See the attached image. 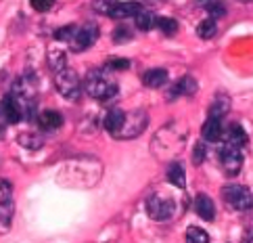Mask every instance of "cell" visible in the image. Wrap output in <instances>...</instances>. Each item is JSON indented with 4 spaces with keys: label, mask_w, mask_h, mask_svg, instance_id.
I'll return each mask as SVG.
<instances>
[{
    "label": "cell",
    "mask_w": 253,
    "mask_h": 243,
    "mask_svg": "<svg viewBox=\"0 0 253 243\" xmlns=\"http://www.w3.org/2000/svg\"><path fill=\"white\" fill-rule=\"evenodd\" d=\"M241 2H253V0H241Z\"/></svg>",
    "instance_id": "d6a6232c"
},
{
    "label": "cell",
    "mask_w": 253,
    "mask_h": 243,
    "mask_svg": "<svg viewBox=\"0 0 253 243\" xmlns=\"http://www.w3.org/2000/svg\"><path fill=\"white\" fill-rule=\"evenodd\" d=\"M32 6H34V11H38V13H46L52 8V4H55V0H30Z\"/></svg>",
    "instance_id": "1f68e13d"
},
{
    "label": "cell",
    "mask_w": 253,
    "mask_h": 243,
    "mask_svg": "<svg viewBox=\"0 0 253 243\" xmlns=\"http://www.w3.org/2000/svg\"><path fill=\"white\" fill-rule=\"evenodd\" d=\"M55 86H57V93L61 97L69 98V101H78L80 95H82V80L78 78V74L71 67H65L55 74Z\"/></svg>",
    "instance_id": "3957f363"
},
{
    "label": "cell",
    "mask_w": 253,
    "mask_h": 243,
    "mask_svg": "<svg viewBox=\"0 0 253 243\" xmlns=\"http://www.w3.org/2000/svg\"><path fill=\"white\" fill-rule=\"evenodd\" d=\"M147 126H149V115H147V111L134 109V111H130V113H126L124 128L120 130V134H117V139H124V141L136 139V137H140L144 130H147Z\"/></svg>",
    "instance_id": "277c9868"
},
{
    "label": "cell",
    "mask_w": 253,
    "mask_h": 243,
    "mask_svg": "<svg viewBox=\"0 0 253 243\" xmlns=\"http://www.w3.org/2000/svg\"><path fill=\"white\" fill-rule=\"evenodd\" d=\"M220 164L224 168V172L228 176H237L243 168V153L239 147L230 145V143H224L220 147Z\"/></svg>",
    "instance_id": "52a82bcc"
},
{
    "label": "cell",
    "mask_w": 253,
    "mask_h": 243,
    "mask_svg": "<svg viewBox=\"0 0 253 243\" xmlns=\"http://www.w3.org/2000/svg\"><path fill=\"white\" fill-rule=\"evenodd\" d=\"M132 63L128 59H117V57H111L109 61H107V69L109 71H124V69H130Z\"/></svg>",
    "instance_id": "f1b7e54d"
},
{
    "label": "cell",
    "mask_w": 253,
    "mask_h": 243,
    "mask_svg": "<svg viewBox=\"0 0 253 243\" xmlns=\"http://www.w3.org/2000/svg\"><path fill=\"white\" fill-rule=\"evenodd\" d=\"M224 134H226V130H224V124L220 118H207V122L201 128V137L207 143H218Z\"/></svg>",
    "instance_id": "30bf717a"
},
{
    "label": "cell",
    "mask_w": 253,
    "mask_h": 243,
    "mask_svg": "<svg viewBox=\"0 0 253 243\" xmlns=\"http://www.w3.org/2000/svg\"><path fill=\"white\" fill-rule=\"evenodd\" d=\"M0 218H2V229L6 231L13 220V189L11 183L2 178V191H0Z\"/></svg>",
    "instance_id": "ba28073f"
},
{
    "label": "cell",
    "mask_w": 253,
    "mask_h": 243,
    "mask_svg": "<svg viewBox=\"0 0 253 243\" xmlns=\"http://www.w3.org/2000/svg\"><path fill=\"white\" fill-rule=\"evenodd\" d=\"M224 201L237 212L253 210V191L245 185H226L222 189Z\"/></svg>",
    "instance_id": "7a4b0ae2"
},
{
    "label": "cell",
    "mask_w": 253,
    "mask_h": 243,
    "mask_svg": "<svg viewBox=\"0 0 253 243\" xmlns=\"http://www.w3.org/2000/svg\"><path fill=\"white\" fill-rule=\"evenodd\" d=\"M19 145L34 151V149H40L44 145V139L36 132H23V134H19Z\"/></svg>",
    "instance_id": "7402d4cb"
},
{
    "label": "cell",
    "mask_w": 253,
    "mask_h": 243,
    "mask_svg": "<svg viewBox=\"0 0 253 243\" xmlns=\"http://www.w3.org/2000/svg\"><path fill=\"white\" fill-rule=\"evenodd\" d=\"M195 212L201 216L203 220L207 222H211L215 218V205L211 201V197H207V195H197V199H195Z\"/></svg>",
    "instance_id": "9a60e30c"
},
{
    "label": "cell",
    "mask_w": 253,
    "mask_h": 243,
    "mask_svg": "<svg viewBox=\"0 0 253 243\" xmlns=\"http://www.w3.org/2000/svg\"><path fill=\"white\" fill-rule=\"evenodd\" d=\"M48 63H50V67L55 69V74H57V71H61V69H65V67H67V65H65V63H67L65 52L50 49V50H48Z\"/></svg>",
    "instance_id": "603a6c76"
},
{
    "label": "cell",
    "mask_w": 253,
    "mask_h": 243,
    "mask_svg": "<svg viewBox=\"0 0 253 243\" xmlns=\"http://www.w3.org/2000/svg\"><path fill=\"white\" fill-rule=\"evenodd\" d=\"M215 32H218V23H215V19H203L201 23L197 25V36L199 38H203V40H210L215 36Z\"/></svg>",
    "instance_id": "44dd1931"
},
{
    "label": "cell",
    "mask_w": 253,
    "mask_h": 243,
    "mask_svg": "<svg viewBox=\"0 0 253 243\" xmlns=\"http://www.w3.org/2000/svg\"><path fill=\"white\" fill-rule=\"evenodd\" d=\"M195 93H197V80L193 76H184V78H180L174 86H171V91L168 93V98L169 101H174L176 97H191Z\"/></svg>",
    "instance_id": "9c48e42d"
},
{
    "label": "cell",
    "mask_w": 253,
    "mask_h": 243,
    "mask_svg": "<svg viewBox=\"0 0 253 243\" xmlns=\"http://www.w3.org/2000/svg\"><path fill=\"white\" fill-rule=\"evenodd\" d=\"M168 69L164 67H153L149 71H144L142 74V84L144 86H149V88H161V86H166L168 84Z\"/></svg>",
    "instance_id": "7c38bea8"
},
{
    "label": "cell",
    "mask_w": 253,
    "mask_h": 243,
    "mask_svg": "<svg viewBox=\"0 0 253 243\" xmlns=\"http://www.w3.org/2000/svg\"><path fill=\"white\" fill-rule=\"evenodd\" d=\"M21 120H23L21 111H19V107H17V103L13 101V97L4 95V98H2V130L8 124H19Z\"/></svg>",
    "instance_id": "8fae6325"
},
{
    "label": "cell",
    "mask_w": 253,
    "mask_h": 243,
    "mask_svg": "<svg viewBox=\"0 0 253 243\" xmlns=\"http://www.w3.org/2000/svg\"><path fill=\"white\" fill-rule=\"evenodd\" d=\"M76 32H78L76 25H65V28H59L55 32V40H59V42H71V38L76 36Z\"/></svg>",
    "instance_id": "83f0119b"
},
{
    "label": "cell",
    "mask_w": 253,
    "mask_h": 243,
    "mask_svg": "<svg viewBox=\"0 0 253 243\" xmlns=\"http://www.w3.org/2000/svg\"><path fill=\"white\" fill-rule=\"evenodd\" d=\"M124 122H126V113L122 111V109H111V111H107V115H105V130L111 134V137H115L117 139V134H120V130L124 128Z\"/></svg>",
    "instance_id": "4fadbf2b"
},
{
    "label": "cell",
    "mask_w": 253,
    "mask_h": 243,
    "mask_svg": "<svg viewBox=\"0 0 253 243\" xmlns=\"http://www.w3.org/2000/svg\"><path fill=\"white\" fill-rule=\"evenodd\" d=\"M38 124L44 132H52V130H57L63 126V115L55 109H46L38 115Z\"/></svg>",
    "instance_id": "5bb4252c"
},
{
    "label": "cell",
    "mask_w": 253,
    "mask_h": 243,
    "mask_svg": "<svg viewBox=\"0 0 253 243\" xmlns=\"http://www.w3.org/2000/svg\"><path fill=\"white\" fill-rule=\"evenodd\" d=\"M168 181L178 189L186 187V172H184V166L180 164V161H171L168 166Z\"/></svg>",
    "instance_id": "ac0fdd59"
},
{
    "label": "cell",
    "mask_w": 253,
    "mask_h": 243,
    "mask_svg": "<svg viewBox=\"0 0 253 243\" xmlns=\"http://www.w3.org/2000/svg\"><path fill=\"white\" fill-rule=\"evenodd\" d=\"M226 143H230V145H234V147H239V149H243L247 145V132H245V128L243 126H239V124H232L228 130H226Z\"/></svg>",
    "instance_id": "e0dca14e"
},
{
    "label": "cell",
    "mask_w": 253,
    "mask_h": 243,
    "mask_svg": "<svg viewBox=\"0 0 253 243\" xmlns=\"http://www.w3.org/2000/svg\"><path fill=\"white\" fill-rule=\"evenodd\" d=\"M157 19H159V17H155V13H153V11H149V8H142V11L134 17V23H136V28L140 32H149V30H153L157 25Z\"/></svg>",
    "instance_id": "d6986e66"
},
{
    "label": "cell",
    "mask_w": 253,
    "mask_h": 243,
    "mask_svg": "<svg viewBox=\"0 0 253 243\" xmlns=\"http://www.w3.org/2000/svg\"><path fill=\"white\" fill-rule=\"evenodd\" d=\"M207 13H210L211 19H220V17L226 15V6L222 2H211L210 6H207Z\"/></svg>",
    "instance_id": "4dcf8cb0"
},
{
    "label": "cell",
    "mask_w": 253,
    "mask_h": 243,
    "mask_svg": "<svg viewBox=\"0 0 253 243\" xmlns=\"http://www.w3.org/2000/svg\"><path fill=\"white\" fill-rule=\"evenodd\" d=\"M186 243H210V235L201 227H188L186 229Z\"/></svg>",
    "instance_id": "d4e9b609"
},
{
    "label": "cell",
    "mask_w": 253,
    "mask_h": 243,
    "mask_svg": "<svg viewBox=\"0 0 253 243\" xmlns=\"http://www.w3.org/2000/svg\"><path fill=\"white\" fill-rule=\"evenodd\" d=\"M230 111V98L224 97V95H218L215 101L211 103V109H210V118H224L226 113Z\"/></svg>",
    "instance_id": "ffe728a7"
},
{
    "label": "cell",
    "mask_w": 253,
    "mask_h": 243,
    "mask_svg": "<svg viewBox=\"0 0 253 243\" xmlns=\"http://www.w3.org/2000/svg\"><path fill=\"white\" fill-rule=\"evenodd\" d=\"M205 155H207V149H205V143H197L195 149H193V164L199 166L205 161Z\"/></svg>",
    "instance_id": "f546056e"
},
{
    "label": "cell",
    "mask_w": 253,
    "mask_h": 243,
    "mask_svg": "<svg viewBox=\"0 0 253 243\" xmlns=\"http://www.w3.org/2000/svg\"><path fill=\"white\" fill-rule=\"evenodd\" d=\"M96 40H98V25L94 21H88L82 25V28H78L76 36L69 42V49L74 52H84L86 49L92 47Z\"/></svg>",
    "instance_id": "8992f818"
},
{
    "label": "cell",
    "mask_w": 253,
    "mask_h": 243,
    "mask_svg": "<svg viewBox=\"0 0 253 243\" xmlns=\"http://www.w3.org/2000/svg\"><path fill=\"white\" fill-rule=\"evenodd\" d=\"M132 30L128 28V25H120V28H115V32H113V42L115 44H128V42H132Z\"/></svg>",
    "instance_id": "484cf974"
},
{
    "label": "cell",
    "mask_w": 253,
    "mask_h": 243,
    "mask_svg": "<svg viewBox=\"0 0 253 243\" xmlns=\"http://www.w3.org/2000/svg\"><path fill=\"white\" fill-rule=\"evenodd\" d=\"M115 6H117V0H92V8L101 15H111Z\"/></svg>",
    "instance_id": "4316f807"
},
{
    "label": "cell",
    "mask_w": 253,
    "mask_h": 243,
    "mask_svg": "<svg viewBox=\"0 0 253 243\" xmlns=\"http://www.w3.org/2000/svg\"><path fill=\"white\" fill-rule=\"evenodd\" d=\"M247 243H253V237H251V239H249V241H247Z\"/></svg>",
    "instance_id": "836d02e7"
},
{
    "label": "cell",
    "mask_w": 253,
    "mask_h": 243,
    "mask_svg": "<svg viewBox=\"0 0 253 243\" xmlns=\"http://www.w3.org/2000/svg\"><path fill=\"white\" fill-rule=\"evenodd\" d=\"M84 91L96 101H109L117 95V82L107 67H92L84 78Z\"/></svg>",
    "instance_id": "6da1fadb"
},
{
    "label": "cell",
    "mask_w": 253,
    "mask_h": 243,
    "mask_svg": "<svg viewBox=\"0 0 253 243\" xmlns=\"http://www.w3.org/2000/svg\"><path fill=\"white\" fill-rule=\"evenodd\" d=\"M147 212L153 220L164 222L176 214V201L168 195H151L147 201Z\"/></svg>",
    "instance_id": "5b68a950"
},
{
    "label": "cell",
    "mask_w": 253,
    "mask_h": 243,
    "mask_svg": "<svg viewBox=\"0 0 253 243\" xmlns=\"http://www.w3.org/2000/svg\"><path fill=\"white\" fill-rule=\"evenodd\" d=\"M140 11H142L140 2H117V6L111 11L109 17H113V19H132Z\"/></svg>",
    "instance_id": "2e32d148"
},
{
    "label": "cell",
    "mask_w": 253,
    "mask_h": 243,
    "mask_svg": "<svg viewBox=\"0 0 253 243\" xmlns=\"http://www.w3.org/2000/svg\"><path fill=\"white\" fill-rule=\"evenodd\" d=\"M157 28L164 36H174L178 32V21L174 17H159L157 19Z\"/></svg>",
    "instance_id": "cb8c5ba5"
}]
</instances>
